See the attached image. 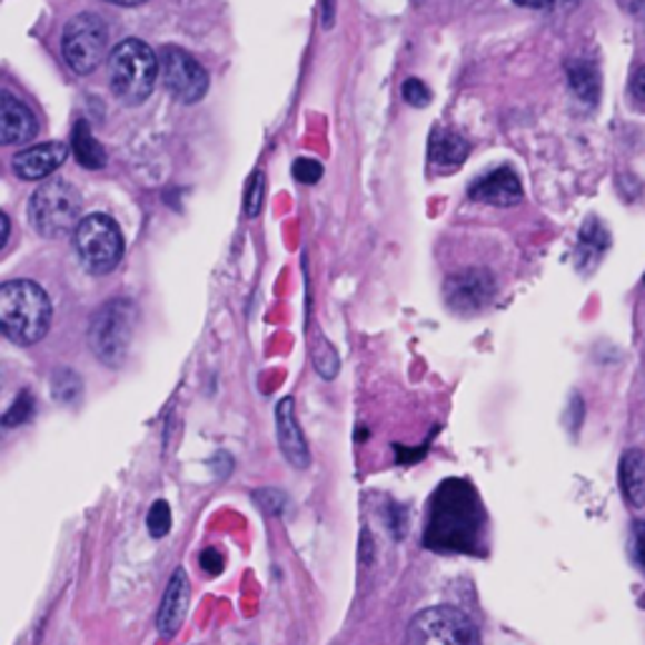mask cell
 <instances>
[{
    "label": "cell",
    "instance_id": "22",
    "mask_svg": "<svg viewBox=\"0 0 645 645\" xmlns=\"http://www.w3.org/2000/svg\"><path fill=\"white\" fill-rule=\"evenodd\" d=\"M401 97L406 103H411V107H416V109L429 107L431 103V91L419 79H406L404 87H401Z\"/></svg>",
    "mask_w": 645,
    "mask_h": 645
},
{
    "label": "cell",
    "instance_id": "30",
    "mask_svg": "<svg viewBox=\"0 0 645 645\" xmlns=\"http://www.w3.org/2000/svg\"><path fill=\"white\" fill-rule=\"evenodd\" d=\"M107 3H113V6H141V3H147V0H107Z\"/></svg>",
    "mask_w": 645,
    "mask_h": 645
},
{
    "label": "cell",
    "instance_id": "1",
    "mask_svg": "<svg viewBox=\"0 0 645 645\" xmlns=\"http://www.w3.org/2000/svg\"><path fill=\"white\" fill-rule=\"evenodd\" d=\"M51 298L33 280H8L0 286V328L18 346H33L51 328Z\"/></svg>",
    "mask_w": 645,
    "mask_h": 645
},
{
    "label": "cell",
    "instance_id": "26",
    "mask_svg": "<svg viewBox=\"0 0 645 645\" xmlns=\"http://www.w3.org/2000/svg\"><path fill=\"white\" fill-rule=\"evenodd\" d=\"M633 557L635 565L645 573V522H638L633 529Z\"/></svg>",
    "mask_w": 645,
    "mask_h": 645
},
{
    "label": "cell",
    "instance_id": "13",
    "mask_svg": "<svg viewBox=\"0 0 645 645\" xmlns=\"http://www.w3.org/2000/svg\"><path fill=\"white\" fill-rule=\"evenodd\" d=\"M38 131V121L33 111L26 107L21 99H16L11 91L0 93V145H26Z\"/></svg>",
    "mask_w": 645,
    "mask_h": 645
},
{
    "label": "cell",
    "instance_id": "10",
    "mask_svg": "<svg viewBox=\"0 0 645 645\" xmlns=\"http://www.w3.org/2000/svg\"><path fill=\"white\" fill-rule=\"evenodd\" d=\"M275 421H278V444L282 457H286L296 469L310 467V449L302 434L298 416H296V401L292 398H282L275 409Z\"/></svg>",
    "mask_w": 645,
    "mask_h": 645
},
{
    "label": "cell",
    "instance_id": "18",
    "mask_svg": "<svg viewBox=\"0 0 645 645\" xmlns=\"http://www.w3.org/2000/svg\"><path fill=\"white\" fill-rule=\"evenodd\" d=\"M570 87L575 89V93L583 101L597 99V91H601V79H597V71L593 69V63L575 61L570 66Z\"/></svg>",
    "mask_w": 645,
    "mask_h": 645
},
{
    "label": "cell",
    "instance_id": "31",
    "mask_svg": "<svg viewBox=\"0 0 645 645\" xmlns=\"http://www.w3.org/2000/svg\"><path fill=\"white\" fill-rule=\"evenodd\" d=\"M633 11L645 21V0H633Z\"/></svg>",
    "mask_w": 645,
    "mask_h": 645
},
{
    "label": "cell",
    "instance_id": "25",
    "mask_svg": "<svg viewBox=\"0 0 645 645\" xmlns=\"http://www.w3.org/2000/svg\"><path fill=\"white\" fill-rule=\"evenodd\" d=\"M292 172H296V179L302 185H316L318 179L322 177V167L318 165L316 159H298L296 167H292Z\"/></svg>",
    "mask_w": 645,
    "mask_h": 645
},
{
    "label": "cell",
    "instance_id": "6",
    "mask_svg": "<svg viewBox=\"0 0 645 645\" xmlns=\"http://www.w3.org/2000/svg\"><path fill=\"white\" fill-rule=\"evenodd\" d=\"M406 645H479L477 625L452 605H434L414 615Z\"/></svg>",
    "mask_w": 645,
    "mask_h": 645
},
{
    "label": "cell",
    "instance_id": "12",
    "mask_svg": "<svg viewBox=\"0 0 645 645\" xmlns=\"http://www.w3.org/2000/svg\"><path fill=\"white\" fill-rule=\"evenodd\" d=\"M66 157H69V147L63 141H46V145L18 151L13 157V169L21 179L38 182V179L51 177L63 165Z\"/></svg>",
    "mask_w": 645,
    "mask_h": 645
},
{
    "label": "cell",
    "instance_id": "11",
    "mask_svg": "<svg viewBox=\"0 0 645 645\" xmlns=\"http://www.w3.org/2000/svg\"><path fill=\"white\" fill-rule=\"evenodd\" d=\"M189 597H192V587H189L187 573L179 567V570H175L172 580H169L167 593L165 597H161V605H159L157 631L161 638H175L179 628H182L185 615L189 608Z\"/></svg>",
    "mask_w": 645,
    "mask_h": 645
},
{
    "label": "cell",
    "instance_id": "19",
    "mask_svg": "<svg viewBox=\"0 0 645 645\" xmlns=\"http://www.w3.org/2000/svg\"><path fill=\"white\" fill-rule=\"evenodd\" d=\"M83 391V381L71 368H59L51 378V394L59 404H76Z\"/></svg>",
    "mask_w": 645,
    "mask_h": 645
},
{
    "label": "cell",
    "instance_id": "23",
    "mask_svg": "<svg viewBox=\"0 0 645 645\" xmlns=\"http://www.w3.org/2000/svg\"><path fill=\"white\" fill-rule=\"evenodd\" d=\"M31 414H33V396L23 391L21 396L16 398L11 409H8V414L3 416V424L6 426H18V424H23L31 419Z\"/></svg>",
    "mask_w": 645,
    "mask_h": 645
},
{
    "label": "cell",
    "instance_id": "21",
    "mask_svg": "<svg viewBox=\"0 0 645 645\" xmlns=\"http://www.w3.org/2000/svg\"><path fill=\"white\" fill-rule=\"evenodd\" d=\"M312 358H316V368H318V374H320V376L334 378V376L338 374L340 360H338V354H336V350L330 348L328 340H320V346L316 348V354H312Z\"/></svg>",
    "mask_w": 645,
    "mask_h": 645
},
{
    "label": "cell",
    "instance_id": "17",
    "mask_svg": "<svg viewBox=\"0 0 645 645\" xmlns=\"http://www.w3.org/2000/svg\"><path fill=\"white\" fill-rule=\"evenodd\" d=\"M71 149H73L76 161H79L81 167H87V169L107 167V151H103L97 137H93L89 121H79V125L73 127Z\"/></svg>",
    "mask_w": 645,
    "mask_h": 645
},
{
    "label": "cell",
    "instance_id": "8",
    "mask_svg": "<svg viewBox=\"0 0 645 645\" xmlns=\"http://www.w3.org/2000/svg\"><path fill=\"white\" fill-rule=\"evenodd\" d=\"M161 81L179 103H197L205 99L210 79L192 53L179 46L161 49Z\"/></svg>",
    "mask_w": 645,
    "mask_h": 645
},
{
    "label": "cell",
    "instance_id": "29",
    "mask_svg": "<svg viewBox=\"0 0 645 645\" xmlns=\"http://www.w3.org/2000/svg\"><path fill=\"white\" fill-rule=\"evenodd\" d=\"M0 225H3V237H0V250H6L8 237H11V222H8V215H0Z\"/></svg>",
    "mask_w": 645,
    "mask_h": 645
},
{
    "label": "cell",
    "instance_id": "28",
    "mask_svg": "<svg viewBox=\"0 0 645 645\" xmlns=\"http://www.w3.org/2000/svg\"><path fill=\"white\" fill-rule=\"evenodd\" d=\"M631 89H633V97L638 99L641 103H645V66L633 73L631 79Z\"/></svg>",
    "mask_w": 645,
    "mask_h": 645
},
{
    "label": "cell",
    "instance_id": "7",
    "mask_svg": "<svg viewBox=\"0 0 645 645\" xmlns=\"http://www.w3.org/2000/svg\"><path fill=\"white\" fill-rule=\"evenodd\" d=\"M109 46L107 21L97 13L73 16L63 28L61 53L73 73L89 76L101 66Z\"/></svg>",
    "mask_w": 645,
    "mask_h": 645
},
{
    "label": "cell",
    "instance_id": "9",
    "mask_svg": "<svg viewBox=\"0 0 645 645\" xmlns=\"http://www.w3.org/2000/svg\"><path fill=\"white\" fill-rule=\"evenodd\" d=\"M497 296V282L489 270L467 268L454 272L444 282V300L459 316H474L489 306Z\"/></svg>",
    "mask_w": 645,
    "mask_h": 645
},
{
    "label": "cell",
    "instance_id": "5",
    "mask_svg": "<svg viewBox=\"0 0 645 645\" xmlns=\"http://www.w3.org/2000/svg\"><path fill=\"white\" fill-rule=\"evenodd\" d=\"M73 248L91 275H107L125 258V235L109 215L97 212L76 227Z\"/></svg>",
    "mask_w": 645,
    "mask_h": 645
},
{
    "label": "cell",
    "instance_id": "24",
    "mask_svg": "<svg viewBox=\"0 0 645 645\" xmlns=\"http://www.w3.org/2000/svg\"><path fill=\"white\" fill-rule=\"evenodd\" d=\"M262 189H265V175L255 172L250 185H248V195H245V212L248 217H258L262 210Z\"/></svg>",
    "mask_w": 645,
    "mask_h": 645
},
{
    "label": "cell",
    "instance_id": "16",
    "mask_svg": "<svg viewBox=\"0 0 645 645\" xmlns=\"http://www.w3.org/2000/svg\"><path fill=\"white\" fill-rule=\"evenodd\" d=\"M621 484L623 495L633 507H645V452H625L621 462Z\"/></svg>",
    "mask_w": 645,
    "mask_h": 645
},
{
    "label": "cell",
    "instance_id": "14",
    "mask_svg": "<svg viewBox=\"0 0 645 645\" xmlns=\"http://www.w3.org/2000/svg\"><path fill=\"white\" fill-rule=\"evenodd\" d=\"M522 185L517 175L509 167L495 169V172L479 177L477 182L469 187V197L474 202L484 205H497V207H512L522 202Z\"/></svg>",
    "mask_w": 645,
    "mask_h": 645
},
{
    "label": "cell",
    "instance_id": "3",
    "mask_svg": "<svg viewBox=\"0 0 645 645\" xmlns=\"http://www.w3.org/2000/svg\"><path fill=\"white\" fill-rule=\"evenodd\" d=\"M28 220L38 235L61 237L76 232V227L83 220L81 217V195L66 179H46V182L31 195L28 202Z\"/></svg>",
    "mask_w": 645,
    "mask_h": 645
},
{
    "label": "cell",
    "instance_id": "20",
    "mask_svg": "<svg viewBox=\"0 0 645 645\" xmlns=\"http://www.w3.org/2000/svg\"><path fill=\"white\" fill-rule=\"evenodd\" d=\"M147 525H149L151 537L169 535V529H172V509H169L167 502L159 499V502H155V505H151Z\"/></svg>",
    "mask_w": 645,
    "mask_h": 645
},
{
    "label": "cell",
    "instance_id": "2",
    "mask_svg": "<svg viewBox=\"0 0 645 645\" xmlns=\"http://www.w3.org/2000/svg\"><path fill=\"white\" fill-rule=\"evenodd\" d=\"M159 73L157 53L139 38H127L109 56L111 91L127 107H137L151 97Z\"/></svg>",
    "mask_w": 645,
    "mask_h": 645
},
{
    "label": "cell",
    "instance_id": "15",
    "mask_svg": "<svg viewBox=\"0 0 645 645\" xmlns=\"http://www.w3.org/2000/svg\"><path fill=\"white\" fill-rule=\"evenodd\" d=\"M431 165L441 172H454V169L464 165V159L469 157V145L454 131L439 129L434 131L431 145H429Z\"/></svg>",
    "mask_w": 645,
    "mask_h": 645
},
{
    "label": "cell",
    "instance_id": "27",
    "mask_svg": "<svg viewBox=\"0 0 645 645\" xmlns=\"http://www.w3.org/2000/svg\"><path fill=\"white\" fill-rule=\"evenodd\" d=\"M515 3L525 8H539V11H553V8H567L580 3V0H515Z\"/></svg>",
    "mask_w": 645,
    "mask_h": 645
},
{
    "label": "cell",
    "instance_id": "4",
    "mask_svg": "<svg viewBox=\"0 0 645 645\" xmlns=\"http://www.w3.org/2000/svg\"><path fill=\"white\" fill-rule=\"evenodd\" d=\"M137 308L129 300H109L93 312L89 326V346L101 364L119 368L129 354L131 336H135Z\"/></svg>",
    "mask_w": 645,
    "mask_h": 645
}]
</instances>
